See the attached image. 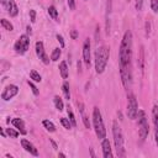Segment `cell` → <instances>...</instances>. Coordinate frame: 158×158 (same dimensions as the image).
<instances>
[{
    "mask_svg": "<svg viewBox=\"0 0 158 158\" xmlns=\"http://www.w3.org/2000/svg\"><path fill=\"white\" fill-rule=\"evenodd\" d=\"M131 58H132V33L131 31H126L118 49L120 68H131Z\"/></svg>",
    "mask_w": 158,
    "mask_h": 158,
    "instance_id": "6da1fadb",
    "label": "cell"
},
{
    "mask_svg": "<svg viewBox=\"0 0 158 158\" xmlns=\"http://www.w3.org/2000/svg\"><path fill=\"white\" fill-rule=\"evenodd\" d=\"M110 58V49L107 46H100L98 47L96 52H95V70L98 74L104 73L107 62Z\"/></svg>",
    "mask_w": 158,
    "mask_h": 158,
    "instance_id": "7a4b0ae2",
    "label": "cell"
},
{
    "mask_svg": "<svg viewBox=\"0 0 158 158\" xmlns=\"http://www.w3.org/2000/svg\"><path fill=\"white\" fill-rule=\"evenodd\" d=\"M93 126H94L98 138L104 139L106 137V130H105V125H104V121L101 117V112L98 106H95L93 109Z\"/></svg>",
    "mask_w": 158,
    "mask_h": 158,
    "instance_id": "3957f363",
    "label": "cell"
},
{
    "mask_svg": "<svg viewBox=\"0 0 158 158\" xmlns=\"http://www.w3.org/2000/svg\"><path fill=\"white\" fill-rule=\"evenodd\" d=\"M112 136H114V142H115V148L117 152L118 157H125V148H123V136H122V131L121 127L118 126L117 121L112 122Z\"/></svg>",
    "mask_w": 158,
    "mask_h": 158,
    "instance_id": "277c9868",
    "label": "cell"
},
{
    "mask_svg": "<svg viewBox=\"0 0 158 158\" xmlns=\"http://www.w3.org/2000/svg\"><path fill=\"white\" fill-rule=\"evenodd\" d=\"M137 118H138V135H139L141 141H144L149 132V125H148L146 112L143 110H138Z\"/></svg>",
    "mask_w": 158,
    "mask_h": 158,
    "instance_id": "5b68a950",
    "label": "cell"
},
{
    "mask_svg": "<svg viewBox=\"0 0 158 158\" xmlns=\"http://www.w3.org/2000/svg\"><path fill=\"white\" fill-rule=\"evenodd\" d=\"M138 114V105H137V99L133 93H128L127 95V116L131 120L137 118Z\"/></svg>",
    "mask_w": 158,
    "mask_h": 158,
    "instance_id": "8992f818",
    "label": "cell"
},
{
    "mask_svg": "<svg viewBox=\"0 0 158 158\" xmlns=\"http://www.w3.org/2000/svg\"><path fill=\"white\" fill-rule=\"evenodd\" d=\"M28 47H30V37H28V35H21L19 37V40L15 42L14 49H15L16 53L23 54V53L27 52Z\"/></svg>",
    "mask_w": 158,
    "mask_h": 158,
    "instance_id": "52a82bcc",
    "label": "cell"
},
{
    "mask_svg": "<svg viewBox=\"0 0 158 158\" xmlns=\"http://www.w3.org/2000/svg\"><path fill=\"white\" fill-rule=\"evenodd\" d=\"M17 93H19V86L15 85V84H10V85H7V86L2 90V93H1V99H2L4 101H9V100L12 99L15 95H17Z\"/></svg>",
    "mask_w": 158,
    "mask_h": 158,
    "instance_id": "ba28073f",
    "label": "cell"
},
{
    "mask_svg": "<svg viewBox=\"0 0 158 158\" xmlns=\"http://www.w3.org/2000/svg\"><path fill=\"white\" fill-rule=\"evenodd\" d=\"M120 75H121V81H122L125 89H128L132 83L131 68H120Z\"/></svg>",
    "mask_w": 158,
    "mask_h": 158,
    "instance_id": "9c48e42d",
    "label": "cell"
},
{
    "mask_svg": "<svg viewBox=\"0 0 158 158\" xmlns=\"http://www.w3.org/2000/svg\"><path fill=\"white\" fill-rule=\"evenodd\" d=\"M1 2V6L4 7V10H6L10 16H16L17 12H19V9H17V5L14 2V0H0Z\"/></svg>",
    "mask_w": 158,
    "mask_h": 158,
    "instance_id": "30bf717a",
    "label": "cell"
},
{
    "mask_svg": "<svg viewBox=\"0 0 158 158\" xmlns=\"http://www.w3.org/2000/svg\"><path fill=\"white\" fill-rule=\"evenodd\" d=\"M36 54H37V57H38L44 64H49V57L47 56V53H46V51H44V46H43V43H42L41 41L36 42Z\"/></svg>",
    "mask_w": 158,
    "mask_h": 158,
    "instance_id": "8fae6325",
    "label": "cell"
},
{
    "mask_svg": "<svg viewBox=\"0 0 158 158\" xmlns=\"http://www.w3.org/2000/svg\"><path fill=\"white\" fill-rule=\"evenodd\" d=\"M83 60L86 64V67L90 65V41L86 38L83 43Z\"/></svg>",
    "mask_w": 158,
    "mask_h": 158,
    "instance_id": "7c38bea8",
    "label": "cell"
},
{
    "mask_svg": "<svg viewBox=\"0 0 158 158\" xmlns=\"http://www.w3.org/2000/svg\"><path fill=\"white\" fill-rule=\"evenodd\" d=\"M21 146H22V148L26 151V152H28L30 154H32V156H35V157H37L38 156V151H37V148L30 142V141H27V139H21Z\"/></svg>",
    "mask_w": 158,
    "mask_h": 158,
    "instance_id": "4fadbf2b",
    "label": "cell"
},
{
    "mask_svg": "<svg viewBox=\"0 0 158 158\" xmlns=\"http://www.w3.org/2000/svg\"><path fill=\"white\" fill-rule=\"evenodd\" d=\"M101 148H102V156L104 158H112V149L111 144L107 138H104L101 142Z\"/></svg>",
    "mask_w": 158,
    "mask_h": 158,
    "instance_id": "5bb4252c",
    "label": "cell"
},
{
    "mask_svg": "<svg viewBox=\"0 0 158 158\" xmlns=\"http://www.w3.org/2000/svg\"><path fill=\"white\" fill-rule=\"evenodd\" d=\"M11 123H12V126H14L17 131H20V133H21V135H26V133H27L26 127H25V122H23V120H22V118L15 117V118H12V120H11Z\"/></svg>",
    "mask_w": 158,
    "mask_h": 158,
    "instance_id": "9a60e30c",
    "label": "cell"
},
{
    "mask_svg": "<svg viewBox=\"0 0 158 158\" xmlns=\"http://www.w3.org/2000/svg\"><path fill=\"white\" fill-rule=\"evenodd\" d=\"M152 118L154 123V138H156V143L158 144V106L157 105H154L152 109Z\"/></svg>",
    "mask_w": 158,
    "mask_h": 158,
    "instance_id": "2e32d148",
    "label": "cell"
},
{
    "mask_svg": "<svg viewBox=\"0 0 158 158\" xmlns=\"http://www.w3.org/2000/svg\"><path fill=\"white\" fill-rule=\"evenodd\" d=\"M78 106H79V110H80V114H81V120H83V123L86 128H90V121H89V117L88 115L85 114L84 111V105L81 102H78Z\"/></svg>",
    "mask_w": 158,
    "mask_h": 158,
    "instance_id": "e0dca14e",
    "label": "cell"
},
{
    "mask_svg": "<svg viewBox=\"0 0 158 158\" xmlns=\"http://www.w3.org/2000/svg\"><path fill=\"white\" fill-rule=\"evenodd\" d=\"M59 73H60V77L63 79H67L68 75H69V70H68V67H67V62L65 60H62L59 63Z\"/></svg>",
    "mask_w": 158,
    "mask_h": 158,
    "instance_id": "ac0fdd59",
    "label": "cell"
},
{
    "mask_svg": "<svg viewBox=\"0 0 158 158\" xmlns=\"http://www.w3.org/2000/svg\"><path fill=\"white\" fill-rule=\"evenodd\" d=\"M53 101H54V106H56V109H57L58 111H62V110L64 109V104H63V100L60 99V96L56 95L54 99H53Z\"/></svg>",
    "mask_w": 158,
    "mask_h": 158,
    "instance_id": "d6986e66",
    "label": "cell"
},
{
    "mask_svg": "<svg viewBox=\"0 0 158 158\" xmlns=\"http://www.w3.org/2000/svg\"><path fill=\"white\" fill-rule=\"evenodd\" d=\"M42 125L44 126V128H46L48 132H54V131H56L54 123H53L52 121H49V120H43V121H42Z\"/></svg>",
    "mask_w": 158,
    "mask_h": 158,
    "instance_id": "ffe728a7",
    "label": "cell"
},
{
    "mask_svg": "<svg viewBox=\"0 0 158 158\" xmlns=\"http://www.w3.org/2000/svg\"><path fill=\"white\" fill-rule=\"evenodd\" d=\"M60 54H62L60 48H54V49L52 51V53H51V60H53V62L58 60L59 57H60Z\"/></svg>",
    "mask_w": 158,
    "mask_h": 158,
    "instance_id": "44dd1931",
    "label": "cell"
},
{
    "mask_svg": "<svg viewBox=\"0 0 158 158\" xmlns=\"http://www.w3.org/2000/svg\"><path fill=\"white\" fill-rule=\"evenodd\" d=\"M0 23H1V26H2L5 30H7V31H12V30H14L12 23H11L10 21H7L6 19H1V20H0Z\"/></svg>",
    "mask_w": 158,
    "mask_h": 158,
    "instance_id": "7402d4cb",
    "label": "cell"
},
{
    "mask_svg": "<svg viewBox=\"0 0 158 158\" xmlns=\"http://www.w3.org/2000/svg\"><path fill=\"white\" fill-rule=\"evenodd\" d=\"M62 90H63V93H64V96H65V99H70V91H69V83L65 80L64 83H63V85H62Z\"/></svg>",
    "mask_w": 158,
    "mask_h": 158,
    "instance_id": "603a6c76",
    "label": "cell"
},
{
    "mask_svg": "<svg viewBox=\"0 0 158 158\" xmlns=\"http://www.w3.org/2000/svg\"><path fill=\"white\" fill-rule=\"evenodd\" d=\"M48 15H49L53 20H58V11H57V9H56L53 5H51V6L48 7Z\"/></svg>",
    "mask_w": 158,
    "mask_h": 158,
    "instance_id": "cb8c5ba5",
    "label": "cell"
},
{
    "mask_svg": "<svg viewBox=\"0 0 158 158\" xmlns=\"http://www.w3.org/2000/svg\"><path fill=\"white\" fill-rule=\"evenodd\" d=\"M59 121H60L62 126H63L64 128H67V130H70V128H72V126H73L69 118H65V117H60V118H59Z\"/></svg>",
    "mask_w": 158,
    "mask_h": 158,
    "instance_id": "d4e9b609",
    "label": "cell"
},
{
    "mask_svg": "<svg viewBox=\"0 0 158 158\" xmlns=\"http://www.w3.org/2000/svg\"><path fill=\"white\" fill-rule=\"evenodd\" d=\"M67 112H68V117H69V120H70L72 125L75 127V126H77V120H75V116H74V114H73L72 109L69 107V105H68V110H67Z\"/></svg>",
    "mask_w": 158,
    "mask_h": 158,
    "instance_id": "484cf974",
    "label": "cell"
},
{
    "mask_svg": "<svg viewBox=\"0 0 158 158\" xmlns=\"http://www.w3.org/2000/svg\"><path fill=\"white\" fill-rule=\"evenodd\" d=\"M6 135L9 136V137H12V138H16V137H19V135H20V131H16V130H14V128H6Z\"/></svg>",
    "mask_w": 158,
    "mask_h": 158,
    "instance_id": "4316f807",
    "label": "cell"
},
{
    "mask_svg": "<svg viewBox=\"0 0 158 158\" xmlns=\"http://www.w3.org/2000/svg\"><path fill=\"white\" fill-rule=\"evenodd\" d=\"M30 78H31V79H32L33 81H37V83L42 80L41 75H40V74H38V73H37L36 70H31V72H30Z\"/></svg>",
    "mask_w": 158,
    "mask_h": 158,
    "instance_id": "83f0119b",
    "label": "cell"
},
{
    "mask_svg": "<svg viewBox=\"0 0 158 158\" xmlns=\"http://www.w3.org/2000/svg\"><path fill=\"white\" fill-rule=\"evenodd\" d=\"M27 84L30 85V88H31V90H32V93H33L35 95H38V93H40V91H38V89L36 88V85H35V84H33V83H32L31 80H28V81H27Z\"/></svg>",
    "mask_w": 158,
    "mask_h": 158,
    "instance_id": "f1b7e54d",
    "label": "cell"
},
{
    "mask_svg": "<svg viewBox=\"0 0 158 158\" xmlns=\"http://www.w3.org/2000/svg\"><path fill=\"white\" fill-rule=\"evenodd\" d=\"M151 9L153 12H158V0H151Z\"/></svg>",
    "mask_w": 158,
    "mask_h": 158,
    "instance_id": "f546056e",
    "label": "cell"
},
{
    "mask_svg": "<svg viewBox=\"0 0 158 158\" xmlns=\"http://www.w3.org/2000/svg\"><path fill=\"white\" fill-rule=\"evenodd\" d=\"M30 20H31V22L36 21V11L35 10H30Z\"/></svg>",
    "mask_w": 158,
    "mask_h": 158,
    "instance_id": "4dcf8cb0",
    "label": "cell"
},
{
    "mask_svg": "<svg viewBox=\"0 0 158 158\" xmlns=\"http://www.w3.org/2000/svg\"><path fill=\"white\" fill-rule=\"evenodd\" d=\"M56 37H57V40H58V42L60 43V48H63V47L65 46V43H64V40H63V37H62L60 35H57Z\"/></svg>",
    "mask_w": 158,
    "mask_h": 158,
    "instance_id": "1f68e13d",
    "label": "cell"
},
{
    "mask_svg": "<svg viewBox=\"0 0 158 158\" xmlns=\"http://www.w3.org/2000/svg\"><path fill=\"white\" fill-rule=\"evenodd\" d=\"M67 2H68V6H69L70 10L75 9V0H67Z\"/></svg>",
    "mask_w": 158,
    "mask_h": 158,
    "instance_id": "d6a6232c",
    "label": "cell"
},
{
    "mask_svg": "<svg viewBox=\"0 0 158 158\" xmlns=\"http://www.w3.org/2000/svg\"><path fill=\"white\" fill-rule=\"evenodd\" d=\"M70 37H72L73 40H77V38H78V32H77V30H72V31H70Z\"/></svg>",
    "mask_w": 158,
    "mask_h": 158,
    "instance_id": "836d02e7",
    "label": "cell"
},
{
    "mask_svg": "<svg viewBox=\"0 0 158 158\" xmlns=\"http://www.w3.org/2000/svg\"><path fill=\"white\" fill-rule=\"evenodd\" d=\"M141 63H139V67H141V70H143V51H142V48H141Z\"/></svg>",
    "mask_w": 158,
    "mask_h": 158,
    "instance_id": "e575fe53",
    "label": "cell"
},
{
    "mask_svg": "<svg viewBox=\"0 0 158 158\" xmlns=\"http://www.w3.org/2000/svg\"><path fill=\"white\" fill-rule=\"evenodd\" d=\"M149 27H151V25H149V22L147 21V22H146V35H147V36L149 35Z\"/></svg>",
    "mask_w": 158,
    "mask_h": 158,
    "instance_id": "d590c367",
    "label": "cell"
},
{
    "mask_svg": "<svg viewBox=\"0 0 158 158\" xmlns=\"http://www.w3.org/2000/svg\"><path fill=\"white\" fill-rule=\"evenodd\" d=\"M49 141H51V143H52V146H53V148H54V149H57L58 147H57V144H56V142H54L53 139H49Z\"/></svg>",
    "mask_w": 158,
    "mask_h": 158,
    "instance_id": "8d00e7d4",
    "label": "cell"
},
{
    "mask_svg": "<svg viewBox=\"0 0 158 158\" xmlns=\"http://www.w3.org/2000/svg\"><path fill=\"white\" fill-rule=\"evenodd\" d=\"M0 133H1V136H2V137H6V133H5L4 128H0Z\"/></svg>",
    "mask_w": 158,
    "mask_h": 158,
    "instance_id": "74e56055",
    "label": "cell"
},
{
    "mask_svg": "<svg viewBox=\"0 0 158 158\" xmlns=\"http://www.w3.org/2000/svg\"><path fill=\"white\" fill-rule=\"evenodd\" d=\"M26 30H27V33H31V30H32V28H31L30 26H27V28H26Z\"/></svg>",
    "mask_w": 158,
    "mask_h": 158,
    "instance_id": "f35d334b",
    "label": "cell"
},
{
    "mask_svg": "<svg viewBox=\"0 0 158 158\" xmlns=\"http://www.w3.org/2000/svg\"><path fill=\"white\" fill-rule=\"evenodd\" d=\"M58 157H63V158H64V157H65V154H63V153H59V154H58Z\"/></svg>",
    "mask_w": 158,
    "mask_h": 158,
    "instance_id": "ab89813d",
    "label": "cell"
}]
</instances>
